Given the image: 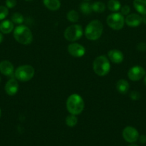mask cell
<instances>
[{"instance_id":"44dd1931","label":"cell","mask_w":146,"mask_h":146,"mask_svg":"<svg viewBox=\"0 0 146 146\" xmlns=\"http://www.w3.org/2000/svg\"><path fill=\"white\" fill-rule=\"evenodd\" d=\"M80 11L84 14H90L92 12V4L87 1H84L82 3L80 6Z\"/></svg>"},{"instance_id":"8d00e7d4","label":"cell","mask_w":146,"mask_h":146,"mask_svg":"<svg viewBox=\"0 0 146 146\" xmlns=\"http://www.w3.org/2000/svg\"><path fill=\"white\" fill-rule=\"evenodd\" d=\"M0 82H1V77H0Z\"/></svg>"},{"instance_id":"6da1fadb","label":"cell","mask_w":146,"mask_h":146,"mask_svg":"<svg viewBox=\"0 0 146 146\" xmlns=\"http://www.w3.org/2000/svg\"><path fill=\"white\" fill-rule=\"evenodd\" d=\"M66 107L70 114L77 115L81 113L84 110V100L79 94H71L66 101Z\"/></svg>"},{"instance_id":"2e32d148","label":"cell","mask_w":146,"mask_h":146,"mask_svg":"<svg viewBox=\"0 0 146 146\" xmlns=\"http://www.w3.org/2000/svg\"><path fill=\"white\" fill-rule=\"evenodd\" d=\"M116 88L117 91L121 94H125L130 89V85L126 80L120 79L116 84Z\"/></svg>"},{"instance_id":"f546056e","label":"cell","mask_w":146,"mask_h":146,"mask_svg":"<svg viewBox=\"0 0 146 146\" xmlns=\"http://www.w3.org/2000/svg\"><path fill=\"white\" fill-rule=\"evenodd\" d=\"M138 139L141 143H143V144L146 143V135H140V136H139Z\"/></svg>"},{"instance_id":"ac0fdd59","label":"cell","mask_w":146,"mask_h":146,"mask_svg":"<svg viewBox=\"0 0 146 146\" xmlns=\"http://www.w3.org/2000/svg\"><path fill=\"white\" fill-rule=\"evenodd\" d=\"M133 6L136 11L140 14H146V0H134Z\"/></svg>"},{"instance_id":"9c48e42d","label":"cell","mask_w":146,"mask_h":146,"mask_svg":"<svg viewBox=\"0 0 146 146\" xmlns=\"http://www.w3.org/2000/svg\"><path fill=\"white\" fill-rule=\"evenodd\" d=\"M123 137L125 141L130 143H133L138 140L139 133L134 127L127 126L123 130Z\"/></svg>"},{"instance_id":"277c9868","label":"cell","mask_w":146,"mask_h":146,"mask_svg":"<svg viewBox=\"0 0 146 146\" xmlns=\"http://www.w3.org/2000/svg\"><path fill=\"white\" fill-rule=\"evenodd\" d=\"M94 72L99 76H104L110 71V63L107 56L102 55L97 56L93 62Z\"/></svg>"},{"instance_id":"cb8c5ba5","label":"cell","mask_w":146,"mask_h":146,"mask_svg":"<svg viewBox=\"0 0 146 146\" xmlns=\"http://www.w3.org/2000/svg\"><path fill=\"white\" fill-rule=\"evenodd\" d=\"M11 21L14 24H21L24 21V17H23L22 14H20V13H14L11 17Z\"/></svg>"},{"instance_id":"836d02e7","label":"cell","mask_w":146,"mask_h":146,"mask_svg":"<svg viewBox=\"0 0 146 146\" xmlns=\"http://www.w3.org/2000/svg\"><path fill=\"white\" fill-rule=\"evenodd\" d=\"M128 146H138V145H136V144H135L134 143H133L130 144V145H129Z\"/></svg>"},{"instance_id":"d4e9b609","label":"cell","mask_w":146,"mask_h":146,"mask_svg":"<svg viewBox=\"0 0 146 146\" xmlns=\"http://www.w3.org/2000/svg\"><path fill=\"white\" fill-rule=\"evenodd\" d=\"M9 14V10L7 7L4 6H0V20H3Z\"/></svg>"},{"instance_id":"ba28073f","label":"cell","mask_w":146,"mask_h":146,"mask_svg":"<svg viewBox=\"0 0 146 146\" xmlns=\"http://www.w3.org/2000/svg\"><path fill=\"white\" fill-rule=\"evenodd\" d=\"M146 71L143 67L140 66H134L130 68L127 73V76L129 79L133 81H140L141 78L145 76Z\"/></svg>"},{"instance_id":"d590c367","label":"cell","mask_w":146,"mask_h":146,"mask_svg":"<svg viewBox=\"0 0 146 146\" xmlns=\"http://www.w3.org/2000/svg\"><path fill=\"white\" fill-rule=\"evenodd\" d=\"M84 1H90V0H84Z\"/></svg>"},{"instance_id":"d6a6232c","label":"cell","mask_w":146,"mask_h":146,"mask_svg":"<svg viewBox=\"0 0 146 146\" xmlns=\"http://www.w3.org/2000/svg\"><path fill=\"white\" fill-rule=\"evenodd\" d=\"M143 82H144V84L146 86V74L145 76V78H144V80H143Z\"/></svg>"},{"instance_id":"ffe728a7","label":"cell","mask_w":146,"mask_h":146,"mask_svg":"<svg viewBox=\"0 0 146 146\" xmlns=\"http://www.w3.org/2000/svg\"><path fill=\"white\" fill-rule=\"evenodd\" d=\"M92 11L97 13H102L105 10V4L101 1H95L92 4Z\"/></svg>"},{"instance_id":"52a82bcc","label":"cell","mask_w":146,"mask_h":146,"mask_svg":"<svg viewBox=\"0 0 146 146\" xmlns=\"http://www.w3.org/2000/svg\"><path fill=\"white\" fill-rule=\"evenodd\" d=\"M107 24L111 29L114 30H120L125 25L124 16L121 13L115 12L110 14L107 18Z\"/></svg>"},{"instance_id":"603a6c76","label":"cell","mask_w":146,"mask_h":146,"mask_svg":"<svg viewBox=\"0 0 146 146\" xmlns=\"http://www.w3.org/2000/svg\"><path fill=\"white\" fill-rule=\"evenodd\" d=\"M78 122V119H77V116L75 115H72L70 114V115L67 116L65 119L66 125L69 127H74L77 124Z\"/></svg>"},{"instance_id":"e575fe53","label":"cell","mask_w":146,"mask_h":146,"mask_svg":"<svg viewBox=\"0 0 146 146\" xmlns=\"http://www.w3.org/2000/svg\"><path fill=\"white\" fill-rule=\"evenodd\" d=\"M1 109H0V117H1Z\"/></svg>"},{"instance_id":"83f0119b","label":"cell","mask_w":146,"mask_h":146,"mask_svg":"<svg viewBox=\"0 0 146 146\" xmlns=\"http://www.w3.org/2000/svg\"><path fill=\"white\" fill-rule=\"evenodd\" d=\"M17 5V0H6V6L8 8H14Z\"/></svg>"},{"instance_id":"8992f818","label":"cell","mask_w":146,"mask_h":146,"mask_svg":"<svg viewBox=\"0 0 146 146\" xmlns=\"http://www.w3.org/2000/svg\"><path fill=\"white\" fill-rule=\"evenodd\" d=\"M83 35L82 27L80 24H72L65 29L64 36L66 40L71 42L77 41Z\"/></svg>"},{"instance_id":"7a4b0ae2","label":"cell","mask_w":146,"mask_h":146,"mask_svg":"<svg viewBox=\"0 0 146 146\" xmlns=\"http://www.w3.org/2000/svg\"><path fill=\"white\" fill-rule=\"evenodd\" d=\"M103 31V25L100 20L90 21L84 30V35L88 40L95 41L100 38Z\"/></svg>"},{"instance_id":"5bb4252c","label":"cell","mask_w":146,"mask_h":146,"mask_svg":"<svg viewBox=\"0 0 146 146\" xmlns=\"http://www.w3.org/2000/svg\"><path fill=\"white\" fill-rule=\"evenodd\" d=\"M14 66L10 61L4 60L0 62V72L4 76H10L14 74Z\"/></svg>"},{"instance_id":"9a60e30c","label":"cell","mask_w":146,"mask_h":146,"mask_svg":"<svg viewBox=\"0 0 146 146\" xmlns=\"http://www.w3.org/2000/svg\"><path fill=\"white\" fill-rule=\"evenodd\" d=\"M14 29V23L10 20H4L0 23V31L2 34H8Z\"/></svg>"},{"instance_id":"4316f807","label":"cell","mask_w":146,"mask_h":146,"mask_svg":"<svg viewBox=\"0 0 146 146\" xmlns=\"http://www.w3.org/2000/svg\"><path fill=\"white\" fill-rule=\"evenodd\" d=\"M130 7L128 5L123 6L121 8V14L123 16H127L130 14Z\"/></svg>"},{"instance_id":"e0dca14e","label":"cell","mask_w":146,"mask_h":146,"mask_svg":"<svg viewBox=\"0 0 146 146\" xmlns=\"http://www.w3.org/2000/svg\"><path fill=\"white\" fill-rule=\"evenodd\" d=\"M43 4L51 11H57L61 7L60 0H43Z\"/></svg>"},{"instance_id":"30bf717a","label":"cell","mask_w":146,"mask_h":146,"mask_svg":"<svg viewBox=\"0 0 146 146\" xmlns=\"http://www.w3.org/2000/svg\"><path fill=\"white\" fill-rule=\"evenodd\" d=\"M69 54L76 58L82 57L85 54V48L82 45L77 43H72L67 46Z\"/></svg>"},{"instance_id":"7c38bea8","label":"cell","mask_w":146,"mask_h":146,"mask_svg":"<svg viewBox=\"0 0 146 146\" xmlns=\"http://www.w3.org/2000/svg\"><path fill=\"white\" fill-rule=\"evenodd\" d=\"M4 89L9 96H12L15 95L19 90V84L17 80L14 78H10L6 84Z\"/></svg>"},{"instance_id":"3957f363","label":"cell","mask_w":146,"mask_h":146,"mask_svg":"<svg viewBox=\"0 0 146 146\" xmlns=\"http://www.w3.org/2000/svg\"><path fill=\"white\" fill-rule=\"evenodd\" d=\"M14 37L17 42L23 45H29L33 41L31 30L24 25H19L14 29Z\"/></svg>"},{"instance_id":"4dcf8cb0","label":"cell","mask_w":146,"mask_h":146,"mask_svg":"<svg viewBox=\"0 0 146 146\" xmlns=\"http://www.w3.org/2000/svg\"><path fill=\"white\" fill-rule=\"evenodd\" d=\"M142 19H143V22L146 24V14L142 16Z\"/></svg>"},{"instance_id":"d6986e66","label":"cell","mask_w":146,"mask_h":146,"mask_svg":"<svg viewBox=\"0 0 146 146\" xmlns=\"http://www.w3.org/2000/svg\"><path fill=\"white\" fill-rule=\"evenodd\" d=\"M107 8L113 12H117L121 9V4L118 0H109L107 2Z\"/></svg>"},{"instance_id":"4fadbf2b","label":"cell","mask_w":146,"mask_h":146,"mask_svg":"<svg viewBox=\"0 0 146 146\" xmlns=\"http://www.w3.org/2000/svg\"><path fill=\"white\" fill-rule=\"evenodd\" d=\"M108 58L114 64H120L124 60V55L123 52L118 49H112L109 51L107 54Z\"/></svg>"},{"instance_id":"7402d4cb","label":"cell","mask_w":146,"mask_h":146,"mask_svg":"<svg viewBox=\"0 0 146 146\" xmlns=\"http://www.w3.org/2000/svg\"><path fill=\"white\" fill-rule=\"evenodd\" d=\"M67 19L72 23H76L78 21L80 16L77 11L75 10H70L67 14Z\"/></svg>"},{"instance_id":"f1b7e54d","label":"cell","mask_w":146,"mask_h":146,"mask_svg":"<svg viewBox=\"0 0 146 146\" xmlns=\"http://www.w3.org/2000/svg\"><path fill=\"white\" fill-rule=\"evenodd\" d=\"M137 49L140 51H146V44L144 42L139 43L137 45Z\"/></svg>"},{"instance_id":"8fae6325","label":"cell","mask_w":146,"mask_h":146,"mask_svg":"<svg viewBox=\"0 0 146 146\" xmlns=\"http://www.w3.org/2000/svg\"><path fill=\"white\" fill-rule=\"evenodd\" d=\"M125 22L128 27H137L143 22L142 17L137 14H130L127 15L125 19Z\"/></svg>"},{"instance_id":"1f68e13d","label":"cell","mask_w":146,"mask_h":146,"mask_svg":"<svg viewBox=\"0 0 146 146\" xmlns=\"http://www.w3.org/2000/svg\"><path fill=\"white\" fill-rule=\"evenodd\" d=\"M3 41V35H2V33L0 31V44Z\"/></svg>"},{"instance_id":"5b68a950","label":"cell","mask_w":146,"mask_h":146,"mask_svg":"<svg viewBox=\"0 0 146 146\" xmlns=\"http://www.w3.org/2000/svg\"><path fill=\"white\" fill-rule=\"evenodd\" d=\"M35 71L30 65H23L19 66L14 71V76L18 81L27 82L34 77Z\"/></svg>"},{"instance_id":"484cf974","label":"cell","mask_w":146,"mask_h":146,"mask_svg":"<svg viewBox=\"0 0 146 146\" xmlns=\"http://www.w3.org/2000/svg\"><path fill=\"white\" fill-rule=\"evenodd\" d=\"M140 97H141V96H140V94L138 91H133L130 92V98H131L132 100H133V101H137V100L140 99Z\"/></svg>"}]
</instances>
